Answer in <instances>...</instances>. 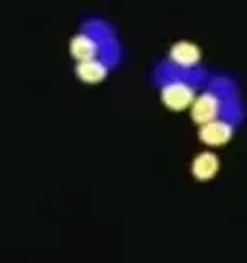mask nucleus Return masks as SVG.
<instances>
[{"mask_svg": "<svg viewBox=\"0 0 247 263\" xmlns=\"http://www.w3.org/2000/svg\"><path fill=\"white\" fill-rule=\"evenodd\" d=\"M195 97L197 95H195L193 85H190L188 82H181V80L164 83L162 89H160V101H162V105L166 108H170V110H176V112L190 108L193 105Z\"/></svg>", "mask_w": 247, "mask_h": 263, "instance_id": "obj_1", "label": "nucleus"}, {"mask_svg": "<svg viewBox=\"0 0 247 263\" xmlns=\"http://www.w3.org/2000/svg\"><path fill=\"white\" fill-rule=\"evenodd\" d=\"M191 120L195 124H205L209 120H214L222 115V97L216 91H203L195 97L193 105L190 107Z\"/></svg>", "mask_w": 247, "mask_h": 263, "instance_id": "obj_2", "label": "nucleus"}, {"mask_svg": "<svg viewBox=\"0 0 247 263\" xmlns=\"http://www.w3.org/2000/svg\"><path fill=\"white\" fill-rule=\"evenodd\" d=\"M234 136V126L226 118H214L205 124H199V140L207 147H220L226 145Z\"/></svg>", "mask_w": 247, "mask_h": 263, "instance_id": "obj_3", "label": "nucleus"}, {"mask_svg": "<svg viewBox=\"0 0 247 263\" xmlns=\"http://www.w3.org/2000/svg\"><path fill=\"white\" fill-rule=\"evenodd\" d=\"M168 58L178 68L190 70L201 62V49L191 41H176L168 50Z\"/></svg>", "mask_w": 247, "mask_h": 263, "instance_id": "obj_4", "label": "nucleus"}, {"mask_svg": "<svg viewBox=\"0 0 247 263\" xmlns=\"http://www.w3.org/2000/svg\"><path fill=\"white\" fill-rule=\"evenodd\" d=\"M220 171V159L214 151H201L191 161V174L199 182H209Z\"/></svg>", "mask_w": 247, "mask_h": 263, "instance_id": "obj_5", "label": "nucleus"}, {"mask_svg": "<svg viewBox=\"0 0 247 263\" xmlns=\"http://www.w3.org/2000/svg\"><path fill=\"white\" fill-rule=\"evenodd\" d=\"M70 54L75 62L81 60H89V58H97L99 54V43L87 33H77L70 39Z\"/></svg>", "mask_w": 247, "mask_h": 263, "instance_id": "obj_6", "label": "nucleus"}, {"mask_svg": "<svg viewBox=\"0 0 247 263\" xmlns=\"http://www.w3.org/2000/svg\"><path fill=\"white\" fill-rule=\"evenodd\" d=\"M108 74V68L97 58H89V60H81L75 66V76L85 83H99L102 82Z\"/></svg>", "mask_w": 247, "mask_h": 263, "instance_id": "obj_7", "label": "nucleus"}, {"mask_svg": "<svg viewBox=\"0 0 247 263\" xmlns=\"http://www.w3.org/2000/svg\"><path fill=\"white\" fill-rule=\"evenodd\" d=\"M222 115L230 122H238L241 118V107H239V101L236 99V95L222 99Z\"/></svg>", "mask_w": 247, "mask_h": 263, "instance_id": "obj_8", "label": "nucleus"}]
</instances>
